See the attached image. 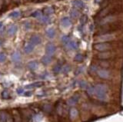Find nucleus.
Returning <instances> with one entry per match:
<instances>
[{
  "instance_id": "obj_32",
  "label": "nucleus",
  "mask_w": 123,
  "mask_h": 122,
  "mask_svg": "<svg viewBox=\"0 0 123 122\" xmlns=\"http://www.w3.org/2000/svg\"><path fill=\"white\" fill-rule=\"evenodd\" d=\"M87 93L89 95H95V88L94 87H89L87 88Z\"/></svg>"
},
{
  "instance_id": "obj_35",
  "label": "nucleus",
  "mask_w": 123,
  "mask_h": 122,
  "mask_svg": "<svg viewBox=\"0 0 123 122\" xmlns=\"http://www.w3.org/2000/svg\"><path fill=\"white\" fill-rule=\"evenodd\" d=\"M43 110L47 112H49L52 110V106L50 104H45L43 106Z\"/></svg>"
},
{
  "instance_id": "obj_30",
  "label": "nucleus",
  "mask_w": 123,
  "mask_h": 122,
  "mask_svg": "<svg viewBox=\"0 0 123 122\" xmlns=\"http://www.w3.org/2000/svg\"><path fill=\"white\" fill-rule=\"evenodd\" d=\"M42 15H43V14H42V12H41L40 11H38V10L34 12L32 14V16L34 17V18H39V17L42 16Z\"/></svg>"
},
{
  "instance_id": "obj_6",
  "label": "nucleus",
  "mask_w": 123,
  "mask_h": 122,
  "mask_svg": "<svg viewBox=\"0 0 123 122\" xmlns=\"http://www.w3.org/2000/svg\"><path fill=\"white\" fill-rule=\"evenodd\" d=\"M79 100V95H73L72 97H71L70 98L68 99L67 104L69 105H70V106H73V105H75V104H77V102Z\"/></svg>"
},
{
  "instance_id": "obj_17",
  "label": "nucleus",
  "mask_w": 123,
  "mask_h": 122,
  "mask_svg": "<svg viewBox=\"0 0 123 122\" xmlns=\"http://www.w3.org/2000/svg\"><path fill=\"white\" fill-rule=\"evenodd\" d=\"M17 30H18V27L16 26V25H12L8 29L7 31V33L9 35H14L16 32H17Z\"/></svg>"
},
{
  "instance_id": "obj_2",
  "label": "nucleus",
  "mask_w": 123,
  "mask_h": 122,
  "mask_svg": "<svg viewBox=\"0 0 123 122\" xmlns=\"http://www.w3.org/2000/svg\"><path fill=\"white\" fill-rule=\"evenodd\" d=\"M110 45L107 42H100L97 43L94 45V49L99 52H106L109 49H110Z\"/></svg>"
},
{
  "instance_id": "obj_12",
  "label": "nucleus",
  "mask_w": 123,
  "mask_h": 122,
  "mask_svg": "<svg viewBox=\"0 0 123 122\" xmlns=\"http://www.w3.org/2000/svg\"><path fill=\"white\" fill-rule=\"evenodd\" d=\"M72 4L73 5V6H75L76 8L79 9H82L84 7V2L81 0H74V1L72 2Z\"/></svg>"
},
{
  "instance_id": "obj_27",
  "label": "nucleus",
  "mask_w": 123,
  "mask_h": 122,
  "mask_svg": "<svg viewBox=\"0 0 123 122\" xmlns=\"http://www.w3.org/2000/svg\"><path fill=\"white\" fill-rule=\"evenodd\" d=\"M61 69H62L61 65H59V64H58V65H56L54 66V68H53V72H54V73L58 74V73L60 72Z\"/></svg>"
},
{
  "instance_id": "obj_34",
  "label": "nucleus",
  "mask_w": 123,
  "mask_h": 122,
  "mask_svg": "<svg viewBox=\"0 0 123 122\" xmlns=\"http://www.w3.org/2000/svg\"><path fill=\"white\" fill-rule=\"evenodd\" d=\"M5 59H6L5 54L4 53H2V52H0V63L4 62L5 61Z\"/></svg>"
},
{
  "instance_id": "obj_16",
  "label": "nucleus",
  "mask_w": 123,
  "mask_h": 122,
  "mask_svg": "<svg viewBox=\"0 0 123 122\" xmlns=\"http://www.w3.org/2000/svg\"><path fill=\"white\" fill-rule=\"evenodd\" d=\"M38 66V62H35V61H32V62H29L28 63V68L32 71H34L35 69H37Z\"/></svg>"
},
{
  "instance_id": "obj_20",
  "label": "nucleus",
  "mask_w": 123,
  "mask_h": 122,
  "mask_svg": "<svg viewBox=\"0 0 123 122\" xmlns=\"http://www.w3.org/2000/svg\"><path fill=\"white\" fill-rule=\"evenodd\" d=\"M38 19H39L40 22L44 24H47L48 22H50V18L48 17V15H42L41 17L38 18Z\"/></svg>"
},
{
  "instance_id": "obj_23",
  "label": "nucleus",
  "mask_w": 123,
  "mask_h": 122,
  "mask_svg": "<svg viewBox=\"0 0 123 122\" xmlns=\"http://www.w3.org/2000/svg\"><path fill=\"white\" fill-rule=\"evenodd\" d=\"M43 12H44L45 15H52L54 12V9L52 7H47L44 9Z\"/></svg>"
},
{
  "instance_id": "obj_24",
  "label": "nucleus",
  "mask_w": 123,
  "mask_h": 122,
  "mask_svg": "<svg viewBox=\"0 0 123 122\" xmlns=\"http://www.w3.org/2000/svg\"><path fill=\"white\" fill-rule=\"evenodd\" d=\"M110 57V54L109 52H103L102 53H100L99 54V58L101 59H107Z\"/></svg>"
},
{
  "instance_id": "obj_39",
  "label": "nucleus",
  "mask_w": 123,
  "mask_h": 122,
  "mask_svg": "<svg viewBox=\"0 0 123 122\" xmlns=\"http://www.w3.org/2000/svg\"><path fill=\"white\" fill-rule=\"evenodd\" d=\"M17 91V93H18V94L19 95H21V94H22V93H23L24 92V89L23 88H19V89H17V91Z\"/></svg>"
},
{
  "instance_id": "obj_4",
  "label": "nucleus",
  "mask_w": 123,
  "mask_h": 122,
  "mask_svg": "<svg viewBox=\"0 0 123 122\" xmlns=\"http://www.w3.org/2000/svg\"><path fill=\"white\" fill-rule=\"evenodd\" d=\"M114 38V35L112 34H105V35H102L98 37V40L100 41H103V42H106L108 41H111Z\"/></svg>"
},
{
  "instance_id": "obj_9",
  "label": "nucleus",
  "mask_w": 123,
  "mask_h": 122,
  "mask_svg": "<svg viewBox=\"0 0 123 122\" xmlns=\"http://www.w3.org/2000/svg\"><path fill=\"white\" fill-rule=\"evenodd\" d=\"M66 46L69 49H71V50H76L78 49V44L76 41H72V40H70L69 42H68Z\"/></svg>"
},
{
  "instance_id": "obj_13",
  "label": "nucleus",
  "mask_w": 123,
  "mask_h": 122,
  "mask_svg": "<svg viewBox=\"0 0 123 122\" xmlns=\"http://www.w3.org/2000/svg\"><path fill=\"white\" fill-rule=\"evenodd\" d=\"M34 48H35V45H33L32 43H28L26 45H25V49H24V51H25V52L26 53V54H29L31 53L32 51L34 50Z\"/></svg>"
},
{
  "instance_id": "obj_21",
  "label": "nucleus",
  "mask_w": 123,
  "mask_h": 122,
  "mask_svg": "<svg viewBox=\"0 0 123 122\" xmlns=\"http://www.w3.org/2000/svg\"><path fill=\"white\" fill-rule=\"evenodd\" d=\"M7 115L6 112L5 111H0V122H6V119H7Z\"/></svg>"
},
{
  "instance_id": "obj_5",
  "label": "nucleus",
  "mask_w": 123,
  "mask_h": 122,
  "mask_svg": "<svg viewBox=\"0 0 123 122\" xmlns=\"http://www.w3.org/2000/svg\"><path fill=\"white\" fill-rule=\"evenodd\" d=\"M97 73H98V75L100 78L103 79H108L110 76L109 72L106 69H99L97 71Z\"/></svg>"
},
{
  "instance_id": "obj_18",
  "label": "nucleus",
  "mask_w": 123,
  "mask_h": 122,
  "mask_svg": "<svg viewBox=\"0 0 123 122\" xmlns=\"http://www.w3.org/2000/svg\"><path fill=\"white\" fill-rule=\"evenodd\" d=\"M13 121L14 122H22L20 114H19V111H17L16 110L13 111Z\"/></svg>"
},
{
  "instance_id": "obj_14",
  "label": "nucleus",
  "mask_w": 123,
  "mask_h": 122,
  "mask_svg": "<svg viewBox=\"0 0 123 122\" xmlns=\"http://www.w3.org/2000/svg\"><path fill=\"white\" fill-rule=\"evenodd\" d=\"M46 36L49 38H53L56 35V31H55L54 28H49L48 30H46Z\"/></svg>"
},
{
  "instance_id": "obj_28",
  "label": "nucleus",
  "mask_w": 123,
  "mask_h": 122,
  "mask_svg": "<svg viewBox=\"0 0 123 122\" xmlns=\"http://www.w3.org/2000/svg\"><path fill=\"white\" fill-rule=\"evenodd\" d=\"M70 15H71V17H72V18H77L79 16V12H78L76 9H72L70 12Z\"/></svg>"
},
{
  "instance_id": "obj_10",
  "label": "nucleus",
  "mask_w": 123,
  "mask_h": 122,
  "mask_svg": "<svg viewBox=\"0 0 123 122\" xmlns=\"http://www.w3.org/2000/svg\"><path fill=\"white\" fill-rule=\"evenodd\" d=\"M78 115H79V111L76 108H72L70 109L69 111V116H70V118L71 120H75L76 118L78 117Z\"/></svg>"
},
{
  "instance_id": "obj_26",
  "label": "nucleus",
  "mask_w": 123,
  "mask_h": 122,
  "mask_svg": "<svg viewBox=\"0 0 123 122\" xmlns=\"http://www.w3.org/2000/svg\"><path fill=\"white\" fill-rule=\"evenodd\" d=\"M70 69H71L70 66H69V65H64V66L62 67V68L61 71H62V73H64V74H67V73L70 71Z\"/></svg>"
},
{
  "instance_id": "obj_31",
  "label": "nucleus",
  "mask_w": 123,
  "mask_h": 122,
  "mask_svg": "<svg viewBox=\"0 0 123 122\" xmlns=\"http://www.w3.org/2000/svg\"><path fill=\"white\" fill-rule=\"evenodd\" d=\"M79 86L82 88H87V87H88V83H87L86 81H79Z\"/></svg>"
},
{
  "instance_id": "obj_41",
  "label": "nucleus",
  "mask_w": 123,
  "mask_h": 122,
  "mask_svg": "<svg viewBox=\"0 0 123 122\" xmlns=\"http://www.w3.org/2000/svg\"><path fill=\"white\" fill-rule=\"evenodd\" d=\"M2 26H3V22H0V29H1V28H2Z\"/></svg>"
},
{
  "instance_id": "obj_36",
  "label": "nucleus",
  "mask_w": 123,
  "mask_h": 122,
  "mask_svg": "<svg viewBox=\"0 0 123 122\" xmlns=\"http://www.w3.org/2000/svg\"><path fill=\"white\" fill-rule=\"evenodd\" d=\"M42 118H43V117H42L40 114H36L34 117V120L35 122H39L42 120Z\"/></svg>"
},
{
  "instance_id": "obj_8",
  "label": "nucleus",
  "mask_w": 123,
  "mask_h": 122,
  "mask_svg": "<svg viewBox=\"0 0 123 122\" xmlns=\"http://www.w3.org/2000/svg\"><path fill=\"white\" fill-rule=\"evenodd\" d=\"M60 22H61V25H62L63 27H65V28L69 27L70 25H72V22H71L70 18L69 17H64V18H62Z\"/></svg>"
},
{
  "instance_id": "obj_25",
  "label": "nucleus",
  "mask_w": 123,
  "mask_h": 122,
  "mask_svg": "<svg viewBox=\"0 0 123 122\" xmlns=\"http://www.w3.org/2000/svg\"><path fill=\"white\" fill-rule=\"evenodd\" d=\"M84 60V57L82 54H77L75 56V61L78 62H82V61Z\"/></svg>"
},
{
  "instance_id": "obj_33",
  "label": "nucleus",
  "mask_w": 123,
  "mask_h": 122,
  "mask_svg": "<svg viewBox=\"0 0 123 122\" xmlns=\"http://www.w3.org/2000/svg\"><path fill=\"white\" fill-rule=\"evenodd\" d=\"M2 98L4 99H8L9 98V94L7 90H5L2 92Z\"/></svg>"
},
{
  "instance_id": "obj_29",
  "label": "nucleus",
  "mask_w": 123,
  "mask_h": 122,
  "mask_svg": "<svg viewBox=\"0 0 123 122\" xmlns=\"http://www.w3.org/2000/svg\"><path fill=\"white\" fill-rule=\"evenodd\" d=\"M71 39H70V38L68 36V35H64V36L62 38V41L63 42V44L65 45H66L69 42V41H70Z\"/></svg>"
},
{
  "instance_id": "obj_40",
  "label": "nucleus",
  "mask_w": 123,
  "mask_h": 122,
  "mask_svg": "<svg viewBox=\"0 0 123 122\" xmlns=\"http://www.w3.org/2000/svg\"><path fill=\"white\" fill-rule=\"evenodd\" d=\"M25 95L27 96V97H28V96H31L32 95V92L31 91H27L25 93Z\"/></svg>"
},
{
  "instance_id": "obj_1",
  "label": "nucleus",
  "mask_w": 123,
  "mask_h": 122,
  "mask_svg": "<svg viewBox=\"0 0 123 122\" xmlns=\"http://www.w3.org/2000/svg\"><path fill=\"white\" fill-rule=\"evenodd\" d=\"M94 88H95V95L99 99L105 101L107 98V92L109 90L107 85L104 84H98Z\"/></svg>"
},
{
  "instance_id": "obj_37",
  "label": "nucleus",
  "mask_w": 123,
  "mask_h": 122,
  "mask_svg": "<svg viewBox=\"0 0 123 122\" xmlns=\"http://www.w3.org/2000/svg\"><path fill=\"white\" fill-rule=\"evenodd\" d=\"M6 122H14L13 121V117L10 115H7V119H6Z\"/></svg>"
},
{
  "instance_id": "obj_42",
  "label": "nucleus",
  "mask_w": 123,
  "mask_h": 122,
  "mask_svg": "<svg viewBox=\"0 0 123 122\" xmlns=\"http://www.w3.org/2000/svg\"><path fill=\"white\" fill-rule=\"evenodd\" d=\"M2 41L0 39V48H1V46H2Z\"/></svg>"
},
{
  "instance_id": "obj_22",
  "label": "nucleus",
  "mask_w": 123,
  "mask_h": 122,
  "mask_svg": "<svg viewBox=\"0 0 123 122\" xmlns=\"http://www.w3.org/2000/svg\"><path fill=\"white\" fill-rule=\"evenodd\" d=\"M20 15H21V12L16 10V11H13L12 12H11L10 15H9V16L13 18H18L20 17Z\"/></svg>"
},
{
  "instance_id": "obj_11",
  "label": "nucleus",
  "mask_w": 123,
  "mask_h": 122,
  "mask_svg": "<svg viewBox=\"0 0 123 122\" xmlns=\"http://www.w3.org/2000/svg\"><path fill=\"white\" fill-rule=\"evenodd\" d=\"M30 43H32L33 45H37L41 43V38L38 35H33L30 38Z\"/></svg>"
},
{
  "instance_id": "obj_38",
  "label": "nucleus",
  "mask_w": 123,
  "mask_h": 122,
  "mask_svg": "<svg viewBox=\"0 0 123 122\" xmlns=\"http://www.w3.org/2000/svg\"><path fill=\"white\" fill-rule=\"evenodd\" d=\"M24 26H25V28H26V29H28V28H31V24L29 23V22H25Z\"/></svg>"
},
{
  "instance_id": "obj_7",
  "label": "nucleus",
  "mask_w": 123,
  "mask_h": 122,
  "mask_svg": "<svg viewBox=\"0 0 123 122\" xmlns=\"http://www.w3.org/2000/svg\"><path fill=\"white\" fill-rule=\"evenodd\" d=\"M11 59H12V62H14L15 63L19 62L21 61V54H20V53H19V52H17V51L15 52H13L12 54V56H11Z\"/></svg>"
},
{
  "instance_id": "obj_19",
  "label": "nucleus",
  "mask_w": 123,
  "mask_h": 122,
  "mask_svg": "<svg viewBox=\"0 0 123 122\" xmlns=\"http://www.w3.org/2000/svg\"><path fill=\"white\" fill-rule=\"evenodd\" d=\"M52 57L49 56V55H45L42 58V62H43L44 65H48V64H50L52 62Z\"/></svg>"
},
{
  "instance_id": "obj_3",
  "label": "nucleus",
  "mask_w": 123,
  "mask_h": 122,
  "mask_svg": "<svg viewBox=\"0 0 123 122\" xmlns=\"http://www.w3.org/2000/svg\"><path fill=\"white\" fill-rule=\"evenodd\" d=\"M56 47L55 45L52 44V43L47 44V45L46 47V53L47 55L52 56L55 52H56Z\"/></svg>"
},
{
  "instance_id": "obj_15",
  "label": "nucleus",
  "mask_w": 123,
  "mask_h": 122,
  "mask_svg": "<svg viewBox=\"0 0 123 122\" xmlns=\"http://www.w3.org/2000/svg\"><path fill=\"white\" fill-rule=\"evenodd\" d=\"M43 85V83L42 81H37V82H35V83H32V84L30 85H28L25 86L26 88H39L41 86Z\"/></svg>"
}]
</instances>
